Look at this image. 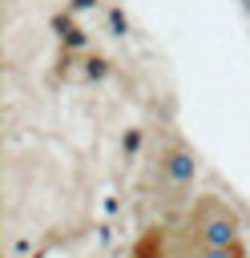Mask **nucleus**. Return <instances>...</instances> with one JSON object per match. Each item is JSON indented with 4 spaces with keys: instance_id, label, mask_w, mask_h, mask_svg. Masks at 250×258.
I'll return each instance as SVG.
<instances>
[{
    "instance_id": "obj_1",
    "label": "nucleus",
    "mask_w": 250,
    "mask_h": 258,
    "mask_svg": "<svg viewBox=\"0 0 250 258\" xmlns=\"http://www.w3.org/2000/svg\"><path fill=\"white\" fill-rule=\"evenodd\" d=\"M194 169H198V165H194V157H190L185 149H165V153H161V173H165V177H173V181H190Z\"/></svg>"
}]
</instances>
